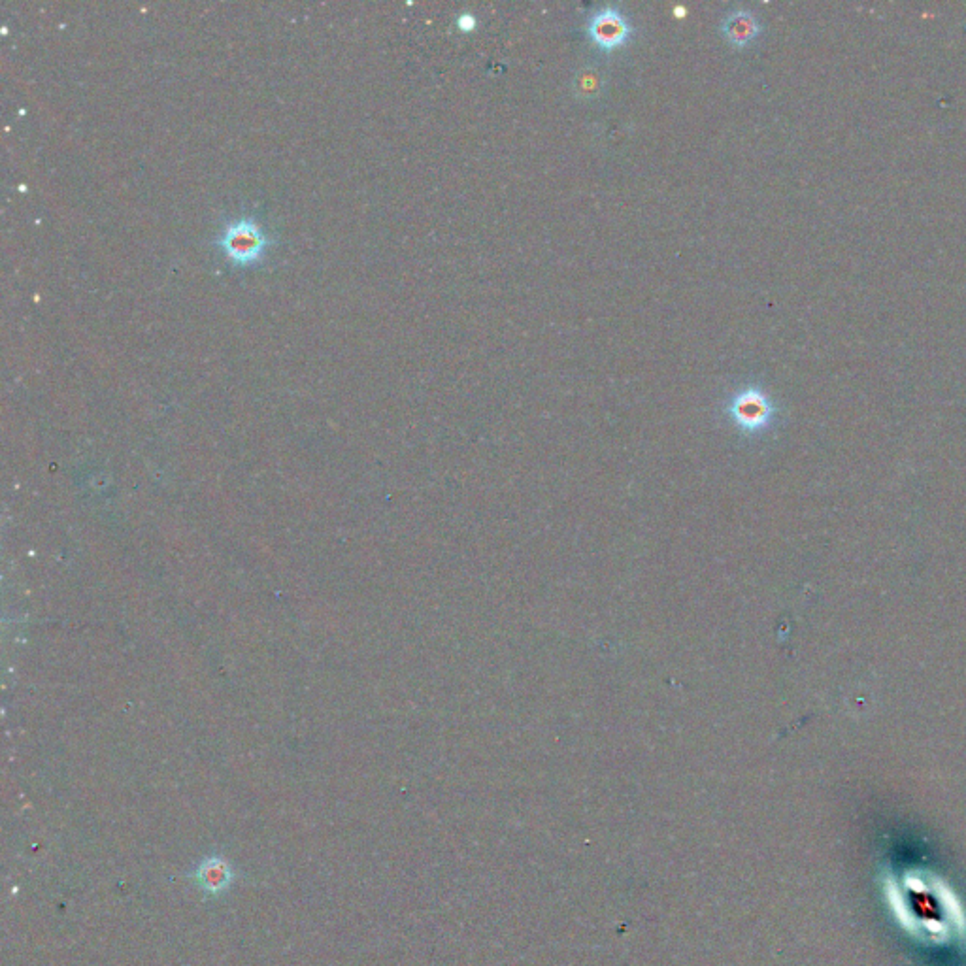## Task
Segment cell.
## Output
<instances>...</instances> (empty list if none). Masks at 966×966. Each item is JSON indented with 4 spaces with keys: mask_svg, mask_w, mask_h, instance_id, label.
Returning a JSON list of instances; mask_svg holds the SVG:
<instances>
[{
    "mask_svg": "<svg viewBox=\"0 0 966 966\" xmlns=\"http://www.w3.org/2000/svg\"><path fill=\"white\" fill-rule=\"evenodd\" d=\"M193 880L208 897L223 895L234 880L233 868L221 857H208L195 868Z\"/></svg>",
    "mask_w": 966,
    "mask_h": 966,
    "instance_id": "5",
    "label": "cell"
},
{
    "mask_svg": "<svg viewBox=\"0 0 966 966\" xmlns=\"http://www.w3.org/2000/svg\"><path fill=\"white\" fill-rule=\"evenodd\" d=\"M574 89L580 97H595L600 91V76L593 70V72H585L583 70L582 74L576 76V84H574Z\"/></svg>",
    "mask_w": 966,
    "mask_h": 966,
    "instance_id": "6",
    "label": "cell"
},
{
    "mask_svg": "<svg viewBox=\"0 0 966 966\" xmlns=\"http://www.w3.org/2000/svg\"><path fill=\"white\" fill-rule=\"evenodd\" d=\"M719 31L733 48L742 50L751 46L761 36L763 23L748 8H734L721 17Z\"/></svg>",
    "mask_w": 966,
    "mask_h": 966,
    "instance_id": "4",
    "label": "cell"
},
{
    "mask_svg": "<svg viewBox=\"0 0 966 966\" xmlns=\"http://www.w3.org/2000/svg\"><path fill=\"white\" fill-rule=\"evenodd\" d=\"M455 25L461 33H474L478 29V17L474 16L472 12H461L455 17Z\"/></svg>",
    "mask_w": 966,
    "mask_h": 966,
    "instance_id": "7",
    "label": "cell"
},
{
    "mask_svg": "<svg viewBox=\"0 0 966 966\" xmlns=\"http://www.w3.org/2000/svg\"><path fill=\"white\" fill-rule=\"evenodd\" d=\"M267 229L255 217H238L229 221L217 234L216 246L225 259L238 268L261 265L272 246Z\"/></svg>",
    "mask_w": 966,
    "mask_h": 966,
    "instance_id": "1",
    "label": "cell"
},
{
    "mask_svg": "<svg viewBox=\"0 0 966 966\" xmlns=\"http://www.w3.org/2000/svg\"><path fill=\"white\" fill-rule=\"evenodd\" d=\"M585 34L595 48L612 53L631 42L634 27L617 4H606L587 17Z\"/></svg>",
    "mask_w": 966,
    "mask_h": 966,
    "instance_id": "2",
    "label": "cell"
},
{
    "mask_svg": "<svg viewBox=\"0 0 966 966\" xmlns=\"http://www.w3.org/2000/svg\"><path fill=\"white\" fill-rule=\"evenodd\" d=\"M729 410L733 414L734 421L748 431L765 427L774 414L772 400L763 389H759L755 385H748V387L740 389L731 400Z\"/></svg>",
    "mask_w": 966,
    "mask_h": 966,
    "instance_id": "3",
    "label": "cell"
}]
</instances>
